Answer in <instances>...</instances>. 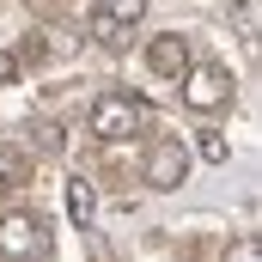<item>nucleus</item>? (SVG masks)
I'll return each instance as SVG.
<instances>
[{
    "label": "nucleus",
    "instance_id": "1a4fd4ad",
    "mask_svg": "<svg viewBox=\"0 0 262 262\" xmlns=\"http://www.w3.org/2000/svg\"><path fill=\"white\" fill-rule=\"evenodd\" d=\"M12 79H18V55H12V49H0V85H12Z\"/></svg>",
    "mask_w": 262,
    "mask_h": 262
},
{
    "label": "nucleus",
    "instance_id": "7ed1b4c3",
    "mask_svg": "<svg viewBox=\"0 0 262 262\" xmlns=\"http://www.w3.org/2000/svg\"><path fill=\"white\" fill-rule=\"evenodd\" d=\"M183 104H189V110H201V116L226 110V104H232V73H226V67L189 61V67H183Z\"/></svg>",
    "mask_w": 262,
    "mask_h": 262
},
{
    "label": "nucleus",
    "instance_id": "0eeeda50",
    "mask_svg": "<svg viewBox=\"0 0 262 262\" xmlns=\"http://www.w3.org/2000/svg\"><path fill=\"white\" fill-rule=\"evenodd\" d=\"M92 213H98V189H92L85 177H73V183H67V220H73V226H92Z\"/></svg>",
    "mask_w": 262,
    "mask_h": 262
},
{
    "label": "nucleus",
    "instance_id": "423d86ee",
    "mask_svg": "<svg viewBox=\"0 0 262 262\" xmlns=\"http://www.w3.org/2000/svg\"><path fill=\"white\" fill-rule=\"evenodd\" d=\"M189 61H195V49H189L183 31H165V37L146 43V67H152L159 79H183V67H189Z\"/></svg>",
    "mask_w": 262,
    "mask_h": 262
},
{
    "label": "nucleus",
    "instance_id": "20e7f679",
    "mask_svg": "<svg viewBox=\"0 0 262 262\" xmlns=\"http://www.w3.org/2000/svg\"><path fill=\"white\" fill-rule=\"evenodd\" d=\"M140 177H146L152 189H183V177H189V146H183V140H152Z\"/></svg>",
    "mask_w": 262,
    "mask_h": 262
},
{
    "label": "nucleus",
    "instance_id": "f257e3e1",
    "mask_svg": "<svg viewBox=\"0 0 262 262\" xmlns=\"http://www.w3.org/2000/svg\"><path fill=\"white\" fill-rule=\"evenodd\" d=\"M85 128L98 134V140H134V134L146 128V104L140 98H128V92H104L98 104H92V116H85Z\"/></svg>",
    "mask_w": 262,
    "mask_h": 262
},
{
    "label": "nucleus",
    "instance_id": "f8f14e48",
    "mask_svg": "<svg viewBox=\"0 0 262 262\" xmlns=\"http://www.w3.org/2000/svg\"><path fill=\"white\" fill-rule=\"evenodd\" d=\"M12 262H37V256H12Z\"/></svg>",
    "mask_w": 262,
    "mask_h": 262
},
{
    "label": "nucleus",
    "instance_id": "9b49d317",
    "mask_svg": "<svg viewBox=\"0 0 262 262\" xmlns=\"http://www.w3.org/2000/svg\"><path fill=\"white\" fill-rule=\"evenodd\" d=\"M12 177H18V159H12V152H6V146H0V189H6V183H12Z\"/></svg>",
    "mask_w": 262,
    "mask_h": 262
},
{
    "label": "nucleus",
    "instance_id": "6e6552de",
    "mask_svg": "<svg viewBox=\"0 0 262 262\" xmlns=\"http://www.w3.org/2000/svg\"><path fill=\"white\" fill-rule=\"evenodd\" d=\"M195 152H201V159H207V165H226V159H232V140H226V134H220V128H201Z\"/></svg>",
    "mask_w": 262,
    "mask_h": 262
},
{
    "label": "nucleus",
    "instance_id": "9d476101",
    "mask_svg": "<svg viewBox=\"0 0 262 262\" xmlns=\"http://www.w3.org/2000/svg\"><path fill=\"white\" fill-rule=\"evenodd\" d=\"M232 262H262V244H256V238H244V244L232 250Z\"/></svg>",
    "mask_w": 262,
    "mask_h": 262
},
{
    "label": "nucleus",
    "instance_id": "f03ea898",
    "mask_svg": "<svg viewBox=\"0 0 262 262\" xmlns=\"http://www.w3.org/2000/svg\"><path fill=\"white\" fill-rule=\"evenodd\" d=\"M140 18H146V0H98L92 6V37L104 49H128Z\"/></svg>",
    "mask_w": 262,
    "mask_h": 262
},
{
    "label": "nucleus",
    "instance_id": "39448f33",
    "mask_svg": "<svg viewBox=\"0 0 262 262\" xmlns=\"http://www.w3.org/2000/svg\"><path fill=\"white\" fill-rule=\"evenodd\" d=\"M49 250V226L37 213H6L0 220V256H43Z\"/></svg>",
    "mask_w": 262,
    "mask_h": 262
}]
</instances>
